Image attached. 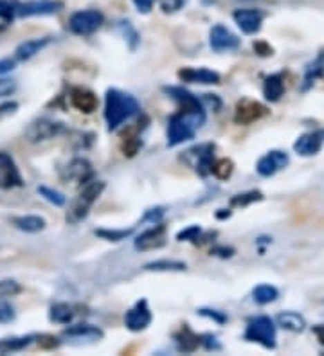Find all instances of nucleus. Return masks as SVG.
Listing matches in <instances>:
<instances>
[{"mask_svg":"<svg viewBox=\"0 0 324 356\" xmlns=\"http://www.w3.org/2000/svg\"><path fill=\"white\" fill-rule=\"evenodd\" d=\"M141 112L139 101L119 88H108L105 96V119L108 130H117L128 119Z\"/></svg>","mask_w":324,"mask_h":356,"instance_id":"f257e3e1","label":"nucleus"},{"mask_svg":"<svg viewBox=\"0 0 324 356\" xmlns=\"http://www.w3.org/2000/svg\"><path fill=\"white\" fill-rule=\"evenodd\" d=\"M204 123H206V110L200 112L178 110L168 121V146L175 148L195 139V133L204 126Z\"/></svg>","mask_w":324,"mask_h":356,"instance_id":"f03ea898","label":"nucleus"},{"mask_svg":"<svg viewBox=\"0 0 324 356\" xmlns=\"http://www.w3.org/2000/svg\"><path fill=\"white\" fill-rule=\"evenodd\" d=\"M105 182H101V180H90V182L85 184V188L78 192V197L70 201L67 216H65L67 221L76 225L87 218L92 206L96 204V200L101 197V192L105 191Z\"/></svg>","mask_w":324,"mask_h":356,"instance_id":"7ed1b4c3","label":"nucleus"},{"mask_svg":"<svg viewBox=\"0 0 324 356\" xmlns=\"http://www.w3.org/2000/svg\"><path fill=\"white\" fill-rule=\"evenodd\" d=\"M276 338L278 337H276L274 320L270 317H256L247 324L245 340H249V342L260 344L265 349H274Z\"/></svg>","mask_w":324,"mask_h":356,"instance_id":"20e7f679","label":"nucleus"},{"mask_svg":"<svg viewBox=\"0 0 324 356\" xmlns=\"http://www.w3.org/2000/svg\"><path fill=\"white\" fill-rule=\"evenodd\" d=\"M105 17L97 10H82L70 14L69 31L78 37H90L103 26Z\"/></svg>","mask_w":324,"mask_h":356,"instance_id":"39448f33","label":"nucleus"},{"mask_svg":"<svg viewBox=\"0 0 324 356\" xmlns=\"http://www.w3.org/2000/svg\"><path fill=\"white\" fill-rule=\"evenodd\" d=\"M64 130V123H56V121H49V119H38V121H32L29 124L23 137L29 142H46L58 137Z\"/></svg>","mask_w":324,"mask_h":356,"instance_id":"423d86ee","label":"nucleus"},{"mask_svg":"<svg viewBox=\"0 0 324 356\" xmlns=\"http://www.w3.org/2000/svg\"><path fill=\"white\" fill-rule=\"evenodd\" d=\"M61 10H64V2H58V0H28L17 6V14L22 19H29V17L56 14Z\"/></svg>","mask_w":324,"mask_h":356,"instance_id":"0eeeda50","label":"nucleus"},{"mask_svg":"<svg viewBox=\"0 0 324 356\" xmlns=\"http://www.w3.org/2000/svg\"><path fill=\"white\" fill-rule=\"evenodd\" d=\"M23 178L13 157L6 151H0V189L22 188Z\"/></svg>","mask_w":324,"mask_h":356,"instance_id":"6e6552de","label":"nucleus"},{"mask_svg":"<svg viewBox=\"0 0 324 356\" xmlns=\"http://www.w3.org/2000/svg\"><path fill=\"white\" fill-rule=\"evenodd\" d=\"M269 114L265 105H261L258 101L251 99H243L236 105V110H234V123L236 124H252L256 121H260L261 117H265Z\"/></svg>","mask_w":324,"mask_h":356,"instance_id":"1a4fd4ad","label":"nucleus"},{"mask_svg":"<svg viewBox=\"0 0 324 356\" xmlns=\"http://www.w3.org/2000/svg\"><path fill=\"white\" fill-rule=\"evenodd\" d=\"M151 311L148 308V302L142 299V301L135 302V306L130 308L124 315V326H126L130 331L137 333V331H144L148 326L151 324Z\"/></svg>","mask_w":324,"mask_h":356,"instance_id":"9d476101","label":"nucleus"},{"mask_svg":"<svg viewBox=\"0 0 324 356\" xmlns=\"http://www.w3.org/2000/svg\"><path fill=\"white\" fill-rule=\"evenodd\" d=\"M209 46L216 52H225V50H234L240 47V38L233 31H229L222 23L215 26L209 32Z\"/></svg>","mask_w":324,"mask_h":356,"instance_id":"9b49d317","label":"nucleus"},{"mask_svg":"<svg viewBox=\"0 0 324 356\" xmlns=\"http://www.w3.org/2000/svg\"><path fill=\"white\" fill-rule=\"evenodd\" d=\"M166 245V225L153 224V227L144 230L141 236L135 237V248L137 250H155Z\"/></svg>","mask_w":324,"mask_h":356,"instance_id":"f8f14e48","label":"nucleus"},{"mask_svg":"<svg viewBox=\"0 0 324 356\" xmlns=\"http://www.w3.org/2000/svg\"><path fill=\"white\" fill-rule=\"evenodd\" d=\"M288 166V155L285 151H269L267 155L261 157L258 160V166H256V171L261 175V177H274L278 171H281L283 168Z\"/></svg>","mask_w":324,"mask_h":356,"instance_id":"ddd939ff","label":"nucleus"},{"mask_svg":"<svg viewBox=\"0 0 324 356\" xmlns=\"http://www.w3.org/2000/svg\"><path fill=\"white\" fill-rule=\"evenodd\" d=\"M70 105L74 108L82 112V114H94L99 106V99L90 88H85V87H74L70 90Z\"/></svg>","mask_w":324,"mask_h":356,"instance_id":"4468645a","label":"nucleus"},{"mask_svg":"<svg viewBox=\"0 0 324 356\" xmlns=\"http://www.w3.org/2000/svg\"><path fill=\"white\" fill-rule=\"evenodd\" d=\"M61 177H64L65 180H69V182L87 184L90 182L92 177H94V169H92V164L87 159H74L70 160L69 164L65 166Z\"/></svg>","mask_w":324,"mask_h":356,"instance_id":"2eb2a0df","label":"nucleus"},{"mask_svg":"<svg viewBox=\"0 0 324 356\" xmlns=\"http://www.w3.org/2000/svg\"><path fill=\"white\" fill-rule=\"evenodd\" d=\"M213 151H215V146L213 144H202V146L193 148V150L186 151V157H193L191 166L195 168L200 177H207L211 173V166H213Z\"/></svg>","mask_w":324,"mask_h":356,"instance_id":"dca6fc26","label":"nucleus"},{"mask_svg":"<svg viewBox=\"0 0 324 356\" xmlns=\"http://www.w3.org/2000/svg\"><path fill=\"white\" fill-rule=\"evenodd\" d=\"M233 19L238 28L242 29L245 34H254L261 29L263 13L258 10H236L233 13Z\"/></svg>","mask_w":324,"mask_h":356,"instance_id":"f3484780","label":"nucleus"},{"mask_svg":"<svg viewBox=\"0 0 324 356\" xmlns=\"http://www.w3.org/2000/svg\"><path fill=\"white\" fill-rule=\"evenodd\" d=\"M324 142V132H310L305 133L301 137L297 139L296 144H294V150H296L297 155L301 157H312L317 155L323 148Z\"/></svg>","mask_w":324,"mask_h":356,"instance_id":"a211bd4d","label":"nucleus"},{"mask_svg":"<svg viewBox=\"0 0 324 356\" xmlns=\"http://www.w3.org/2000/svg\"><path fill=\"white\" fill-rule=\"evenodd\" d=\"M164 92L173 101H177V105L180 106V110H189V112H200L204 110L202 101L198 99L195 94H191L189 90L182 87H164Z\"/></svg>","mask_w":324,"mask_h":356,"instance_id":"6ab92c4d","label":"nucleus"},{"mask_svg":"<svg viewBox=\"0 0 324 356\" xmlns=\"http://www.w3.org/2000/svg\"><path fill=\"white\" fill-rule=\"evenodd\" d=\"M178 79L186 83H198V85H218L220 74L209 69H193V67H186V69L178 70Z\"/></svg>","mask_w":324,"mask_h":356,"instance_id":"aec40b11","label":"nucleus"},{"mask_svg":"<svg viewBox=\"0 0 324 356\" xmlns=\"http://www.w3.org/2000/svg\"><path fill=\"white\" fill-rule=\"evenodd\" d=\"M49 43H50L49 37L35 38V40L23 41V43H20V46L17 47V50H15V58L19 59V61H28V59H31L32 56H37L40 50L46 49Z\"/></svg>","mask_w":324,"mask_h":356,"instance_id":"412c9836","label":"nucleus"},{"mask_svg":"<svg viewBox=\"0 0 324 356\" xmlns=\"http://www.w3.org/2000/svg\"><path fill=\"white\" fill-rule=\"evenodd\" d=\"M11 224H13L15 228H19V230H22V233H28V234L40 233V230H44L47 225L46 219L37 215L13 216V218H11Z\"/></svg>","mask_w":324,"mask_h":356,"instance_id":"4be33fe9","label":"nucleus"},{"mask_svg":"<svg viewBox=\"0 0 324 356\" xmlns=\"http://www.w3.org/2000/svg\"><path fill=\"white\" fill-rule=\"evenodd\" d=\"M175 342H177L178 351L182 353H193L197 351L198 346H200V337L195 335L191 329L187 328V326H182V328L178 329L177 333H175Z\"/></svg>","mask_w":324,"mask_h":356,"instance_id":"5701e85b","label":"nucleus"},{"mask_svg":"<svg viewBox=\"0 0 324 356\" xmlns=\"http://www.w3.org/2000/svg\"><path fill=\"white\" fill-rule=\"evenodd\" d=\"M142 148V139L139 128H130L121 135V151L124 157H135Z\"/></svg>","mask_w":324,"mask_h":356,"instance_id":"b1692460","label":"nucleus"},{"mask_svg":"<svg viewBox=\"0 0 324 356\" xmlns=\"http://www.w3.org/2000/svg\"><path fill=\"white\" fill-rule=\"evenodd\" d=\"M37 340L35 335H26V337H10L0 340V355H8V353H17L26 349Z\"/></svg>","mask_w":324,"mask_h":356,"instance_id":"393cba45","label":"nucleus"},{"mask_svg":"<svg viewBox=\"0 0 324 356\" xmlns=\"http://www.w3.org/2000/svg\"><path fill=\"white\" fill-rule=\"evenodd\" d=\"M64 335L67 338H76V340H82V338L83 340H97V338H103V331L92 324L73 326Z\"/></svg>","mask_w":324,"mask_h":356,"instance_id":"a878e982","label":"nucleus"},{"mask_svg":"<svg viewBox=\"0 0 324 356\" xmlns=\"http://www.w3.org/2000/svg\"><path fill=\"white\" fill-rule=\"evenodd\" d=\"M263 94L269 101L276 103V101L281 99V96L285 94V81L281 74H272L265 79V85H263Z\"/></svg>","mask_w":324,"mask_h":356,"instance_id":"bb28decb","label":"nucleus"},{"mask_svg":"<svg viewBox=\"0 0 324 356\" xmlns=\"http://www.w3.org/2000/svg\"><path fill=\"white\" fill-rule=\"evenodd\" d=\"M278 324L283 329L294 331V333H301L303 329L306 328L305 319H303L299 313H296V311H285V313H279Z\"/></svg>","mask_w":324,"mask_h":356,"instance_id":"cd10ccee","label":"nucleus"},{"mask_svg":"<svg viewBox=\"0 0 324 356\" xmlns=\"http://www.w3.org/2000/svg\"><path fill=\"white\" fill-rule=\"evenodd\" d=\"M49 317L56 324H69L70 320L74 319V310L67 302H56V304L50 306Z\"/></svg>","mask_w":324,"mask_h":356,"instance_id":"c85d7f7f","label":"nucleus"},{"mask_svg":"<svg viewBox=\"0 0 324 356\" xmlns=\"http://www.w3.org/2000/svg\"><path fill=\"white\" fill-rule=\"evenodd\" d=\"M144 270H148V272H184L186 270V263L173 259H159L148 263L144 266Z\"/></svg>","mask_w":324,"mask_h":356,"instance_id":"c756f323","label":"nucleus"},{"mask_svg":"<svg viewBox=\"0 0 324 356\" xmlns=\"http://www.w3.org/2000/svg\"><path fill=\"white\" fill-rule=\"evenodd\" d=\"M252 297H254V301L258 302V304H270V302H274L276 299H278L279 292L276 286H270V284H260V286L254 288Z\"/></svg>","mask_w":324,"mask_h":356,"instance_id":"7c9ffc66","label":"nucleus"},{"mask_svg":"<svg viewBox=\"0 0 324 356\" xmlns=\"http://www.w3.org/2000/svg\"><path fill=\"white\" fill-rule=\"evenodd\" d=\"M211 173L215 175L218 180H227V178L233 177V173H234V162L231 159L213 160Z\"/></svg>","mask_w":324,"mask_h":356,"instance_id":"2f4dec72","label":"nucleus"},{"mask_svg":"<svg viewBox=\"0 0 324 356\" xmlns=\"http://www.w3.org/2000/svg\"><path fill=\"white\" fill-rule=\"evenodd\" d=\"M117 31L121 32V37L126 40V43L130 46V49L135 50L139 46V41H141V37H139V32L135 31V28H133L132 23L130 22H117Z\"/></svg>","mask_w":324,"mask_h":356,"instance_id":"473e14b6","label":"nucleus"},{"mask_svg":"<svg viewBox=\"0 0 324 356\" xmlns=\"http://www.w3.org/2000/svg\"><path fill=\"white\" fill-rule=\"evenodd\" d=\"M133 228H121V230H108V228H99L96 230V236L103 237L106 241H123L128 236H132Z\"/></svg>","mask_w":324,"mask_h":356,"instance_id":"72a5a7b5","label":"nucleus"},{"mask_svg":"<svg viewBox=\"0 0 324 356\" xmlns=\"http://www.w3.org/2000/svg\"><path fill=\"white\" fill-rule=\"evenodd\" d=\"M263 200V195L260 191H249V192H243V195H234L231 198V206L233 207H245L249 204H254V201H260Z\"/></svg>","mask_w":324,"mask_h":356,"instance_id":"f704fd0d","label":"nucleus"},{"mask_svg":"<svg viewBox=\"0 0 324 356\" xmlns=\"http://www.w3.org/2000/svg\"><path fill=\"white\" fill-rule=\"evenodd\" d=\"M38 192H40V197H44L49 204H53V206L56 207H64L65 201H67L61 192L56 191V189L47 188V186H40V188H38Z\"/></svg>","mask_w":324,"mask_h":356,"instance_id":"c9c22d12","label":"nucleus"},{"mask_svg":"<svg viewBox=\"0 0 324 356\" xmlns=\"http://www.w3.org/2000/svg\"><path fill=\"white\" fill-rule=\"evenodd\" d=\"M20 292H22V286H20L17 281H13V279H4V281H0V299L19 295Z\"/></svg>","mask_w":324,"mask_h":356,"instance_id":"e433bc0d","label":"nucleus"},{"mask_svg":"<svg viewBox=\"0 0 324 356\" xmlns=\"http://www.w3.org/2000/svg\"><path fill=\"white\" fill-rule=\"evenodd\" d=\"M17 14V6L10 0H0V20H4L6 23H11Z\"/></svg>","mask_w":324,"mask_h":356,"instance_id":"4c0bfd02","label":"nucleus"},{"mask_svg":"<svg viewBox=\"0 0 324 356\" xmlns=\"http://www.w3.org/2000/svg\"><path fill=\"white\" fill-rule=\"evenodd\" d=\"M184 4L186 0H160V10L164 13H177L178 10H182Z\"/></svg>","mask_w":324,"mask_h":356,"instance_id":"58836bf2","label":"nucleus"},{"mask_svg":"<svg viewBox=\"0 0 324 356\" xmlns=\"http://www.w3.org/2000/svg\"><path fill=\"white\" fill-rule=\"evenodd\" d=\"M200 236V227L198 225H191L189 228L182 230V233H178V241H193V239H198Z\"/></svg>","mask_w":324,"mask_h":356,"instance_id":"ea45409f","label":"nucleus"},{"mask_svg":"<svg viewBox=\"0 0 324 356\" xmlns=\"http://www.w3.org/2000/svg\"><path fill=\"white\" fill-rule=\"evenodd\" d=\"M15 90H17V81L8 78H0V99L15 94Z\"/></svg>","mask_w":324,"mask_h":356,"instance_id":"a19ab883","label":"nucleus"},{"mask_svg":"<svg viewBox=\"0 0 324 356\" xmlns=\"http://www.w3.org/2000/svg\"><path fill=\"white\" fill-rule=\"evenodd\" d=\"M15 320V310L8 302H0V324H8Z\"/></svg>","mask_w":324,"mask_h":356,"instance_id":"79ce46f5","label":"nucleus"},{"mask_svg":"<svg viewBox=\"0 0 324 356\" xmlns=\"http://www.w3.org/2000/svg\"><path fill=\"white\" fill-rule=\"evenodd\" d=\"M37 344L41 349H55V347L59 346L58 338L53 337V335H41V337H37Z\"/></svg>","mask_w":324,"mask_h":356,"instance_id":"37998d69","label":"nucleus"},{"mask_svg":"<svg viewBox=\"0 0 324 356\" xmlns=\"http://www.w3.org/2000/svg\"><path fill=\"white\" fill-rule=\"evenodd\" d=\"M198 313H200L202 317H207V319H211V320H216L218 324H222V322L227 320V317H225L224 313H220V311H216V310H207V308H202V310H198Z\"/></svg>","mask_w":324,"mask_h":356,"instance_id":"c03bdc74","label":"nucleus"},{"mask_svg":"<svg viewBox=\"0 0 324 356\" xmlns=\"http://www.w3.org/2000/svg\"><path fill=\"white\" fill-rule=\"evenodd\" d=\"M17 108H19V103H15V101L2 103V105H0V121L6 117H10V115H13L15 112H17Z\"/></svg>","mask_w":324,"mask_h":356,"instance_id":"a18cd8bd","label":"nucleus"},{"mask_svg":"<svg viewBox=\"0 0 324 356\" xmlns=\"http://www.w3.org/2000/svg\"><path fill=\"white\" fill-rule=\"evenodd\" d=\"M164 216V209L162 207H157V209H150L146 210V215H144V221H151V224H159L160 219Z\"/></svg>","mask_w":324,"mask_h":356,"instance_id":"49530a36","label":"nucleus"},{"mask_svg":"<svg viewBox=\"0 0 324 356\" xmlns=\"http://www.w3.org/2000/svg\"><path fill=\"white\" fill-rule=\"evenodd\" d=\"M133 4H135V8H137L139 13L142 14H148L151 11V8H153V4H155V0H132Z\"/></svg>","mask_w":324,"mask_h":356,"instance_id":"de8ad7c7","label":"nucleus"},{"mask_svg":"<svg viewBox=\"0 0 324 356\" xmlns=\"http://www.w3.org/2000/svg\"><path fill=\"white\" fill-rule=\"evenodd\" d=\"M254 50L260 56H272V52H274V50H272V47H270L269 43H265V41H256Z\"/></svg>","mask_w":324,"mask_h":356,"instance_id":"09e8293b","label":"nucleus"},{"mask_svg":"<svg viewBox=\"0 0 324 356\" xmlns=\"http://www.w3.org/2000/svg\"><path fill=\"white\" fill-rule=\"evenodd\" d=\"M15 65H17V61H15V59H11V58L0 59V76H4V74L15 70Z\"/></svg>","mask_w":324,"mask_h":356,"instance_id":"8fccbe9b","label":"nucleus"},{"mask_svg":"<svg viewBox=\"0 0 324 356\" xmlns=\"http://www.w3.org/2000/svg\"><path fill=\"white\" fill-rule=\"evenodd\" d=\"M314 335L317 337V340H319L321 346H324V326L323 324L314 326Z\"/></svg>","mask_w":324,"mask_h":356,"instance_id":"3c124183","label":"nucleus"},{"mask_svg":"<svg viewBox=\"0 0 324 356\" xmlns=\"http://www.w3.org/2000/svg\"><path fill=\"white\" fill-rule=\"evenodd\" d=\"M6 28H8V23H0V32L4 31V29H6Z\"/></svg>","mask_w":324,"mask_h":356,"instance_id":"603ef678","label":"nucleus"}]
</instances>
